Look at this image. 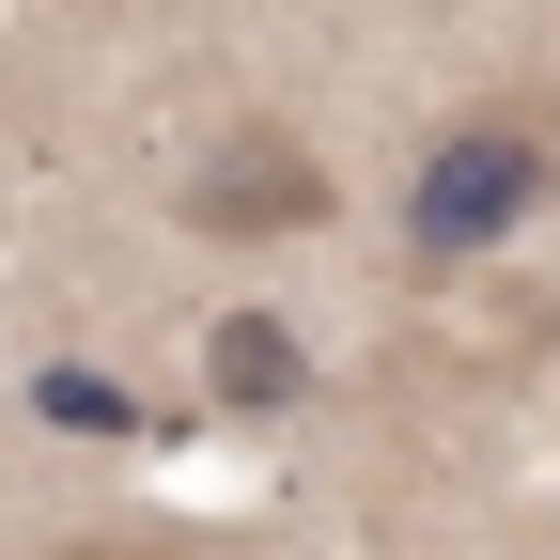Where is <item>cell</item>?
<instances>
[{
  "label": "cell",
  "instance_id": "obj_1",
  "mask_svg": "<svg viewBox=\"0 0 560 560\" xmlns=\"http://www.w3.org/2000/svg\"><path fill=\"white\" fill-rule=\"evenodd\" d=\"M545 187H560V125H545V109H514V94L452 109V125L405 156V265H482V249H514V234L545 219Z\"/></svg>",
  "mask_w": 560,
  "mask_h": 560
},
{
  "label": "cell",
  "instance_id": "obj_3",
  "mask_svg": "<svg viewBox=\"0 0 560 560\" xmlns=\"http://www.w3.org/2000/svg\"><path fill=\"white\" fill-rule=\"evenodd\" d=\"M202 389H219L234 420H280V405H296L312 389V342H296V312H219V327H202Z\"/></svg>",
  "mask_w": 560,
  "mask_h": 560
},
{
  "label": "cell",
  "instance_id": "obj_4",
  "mask_svg": "<svg viewBox=\"0 0 560 560\" xmlns=\"http://www.w3.org/2000/svg\"><path fill=\"white\" fill-rule=\"evenodd\" d=\"M32 420H62V436H140V389L94 374V359H47L32 374Z\"/></svg>",
  "mask_w": 560,
  "mask_h": 560
},
{
  "label": "cell",
  "instance_id": "obj_2",
  "mask_svg": "<svg viewBox=\"0 0 560 560\" xmlns=\"http://www.w3.org/2000/svg\"><path fill=\"white\" fill-rule=\"evenodd\" d=\"M327 202H342V187H327V156H312L280 109H249V125H219V156L187 172L172 219H187V234H219V249H280V234H312Z\"/></svg>",
  "mask_w": 560,
  "mask_h": 560
}]
</instances>
